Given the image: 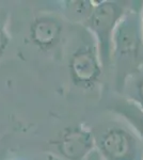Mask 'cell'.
<instances>
[{
    "instance_id": "9c48e42d",
    "label": "cell",
    "mask_w": 143,
    "mask_h": 160,
    "mask_svg": "<svg viewBox=\"0 0 143 160\" xmlns=\"http://www.w3.org/2000/svg\"><path fill=\"white\" fill-rule=\"evenodd\" d=\"M130 79H132V81L129 90V97L127 99L131 100L143 110V73L140 72L139 74L130 77Z\"/></svg>"
},
{
    "instance_id": "ba28073f",
    "label": "cell",
    "mask_w": 143,
    "mask_h": 160,
    "mask_svg": "<svg viewBox=\"0 0 143 160\" xmlns=\"http://www.w3.org/2000/svg\"><path fill=\"white\" fill-rule=\"evenodd\" d=\"M66 9L72 17H76L77 20L85 22L92 14L96 6L94 1H67Z\"/></svg>"
},
{
    "instance_id": "8fae6325",
    "label": "cell",
    "mask_w": 143,
    "mask_h": 160,
    "mask_svg": "<svg viewBox=\"0 0 143 160\" xmlns=\"http://www.w3.org/2000/svg\"><path fill=\"white\" fill-rule=\"evenodd\" d=\"M141 28H142V37H143V9L141 11Z\"/></svg>"
},
{
    "instance_id": "8992f818",
    "label": "cell",
    "mask_w": 143,
    "mask_h": 160,
    "mask_svg": "<svg viewBox=\"0 0 143 160\" xmlns=\"http://www.w3.org/2000/svg\"><path fill=\"white\" fill-rule=\"evenodd\" d=\"M62 22L51 15H42L33 20L30 26L29 37L36 47L50 50L59 43L62 35Z\"/></svg>"
},
{
    "instance_id": "6da1fadb",
    "label": "cell",
    "mask_w": 143,
    "mask_h": 160,
    "mask_svg": "<svg viewBox=\"0 0 143 160\" xmlns=\"http://www.w3.org/2000/svg\"><path fill=\"white\" fill-rule=\"evenodd\" d=\"M111 64L116 73V86L124 90L127 80L143 68L141 12L128 9L119 22L112 37Z\"/></svg>"
},
{
    "instance_id": "30bf717a",
    "label": "cell",
    "mask_w": 143,
    "mask_h": 160,
    "mask_svg": "<svg viewBox=\"0 0 143 160\" xmlns=\"http://www.w3.org/2000/svg\"><path fill=\"white\" fill-rule=\"evenodd\" d=\"M9 35L6 28V20L0 17V58L3 56L8 45H9Z\"/></svg>"
},
{
    "instance_id": "3957f363",
    "label": "cell",
    "mask_w": 143,
    "mask_h": 160,
    "mask_svg": "<svg viewBox=\"0 0 143 160\" xmlns=\"http://www.w3.org/2000/svg\"><path fill=\"white\" fill-rule=\"evenodd\" d=\"M127 10L119 1H98L92 14L84 22L88 32L94 38L103 68L111 65L113 32Z\"/></svg>"
},
{
    "instance_id": "5b68a950",
    "label": "cell",
    "mask_w": 143,
    "mask_h": 160,
    "mask_svg": "<svg viewBox=\"0 0 143 160\" xmlns=\"http://www.w3.org/2000/svg\"><path fill=\"white\" fill-rule=\"evenodd\" d=\"M53 145L67 160H82L95 149L94 135L84 124H77L61 131Z\"/></svg>"
},
{
    "instance_id": "277c9868",
    "label": "cell",
    "mask_w": 143,
    "mask_h": 160,
    "mask_svg": "<svg viewBox=\"0 0 143 160\" xmlns=\"http://www.w3.org/2000/svg\"><path fill=\"white\" fill-rule=\"evenodd\" d=\"M69 68L72 81L77 87L90 89L100 81L104 68L98 57L94 38L91 34L88 42L81 44L73 52Z\"/></svg>"
},
{
    "instance_id": "52a82bcc",
    "label": "cell",
    "mask_w": 143,
    "mask_h": 160,
    "mask_svg": "<svg viewBox=\"0 0 143 160\" xmlns=\"http://www.w3.org/2000/svg\"><path fill=\"white\" fill-rule=\"evenodd\" d=\"M113 112L131 128L143 142V110L131 100L125 98L113 106Z\"/></svg>"
},
{
    "instance_id": "7a4b0ae2",
    "label": "cell",
    "mask_w": 143,
    "mask_h": 160,
    "mask_svg": "<svg viewBox=\"0 0 143 160\" xmlns=\"http://www.w3.org/2000/svg\"><path fill=\"white\" fill-rule=\"evenodd\" d=\"M101 160H143V142L124 122H110L93 132Z\"/></svg>"
}]
</instances>
